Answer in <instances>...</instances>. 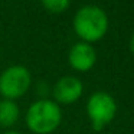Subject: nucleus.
Listing matches in <instances>:
<instances>
[{
  "label": "nucleus",
  "instance_id": "f257e3e1",
  "mask_svg": "<svg viewBox=\"0 0 134 134\" xmlns=\"http://www.w3.org/2000/svg\"><path fill=\"white\" fill-rule=\"evenodd\" d=\"M72 25L75 33L82 39V42L94 43L107 35L110 22L105 10L95 4H87L78 9Z\"/></svg>",
  "mask_w": 134,
  "mask_h": 134
},
{
  "label": "nucleus",
  "instance_id": "f03ea898",
  "mask_svg": "<svg viewBox=\"0 0 134 134\" xmlns=\"http://www.w3.org/2000/svg\"><path fill=\"white\" fill-rule=\"evenodd\" d=\"M62 110L53 99L41 98L30 104L26 113V125L35 134H51L61 125Z\"/></svg>",
  "mask_w": 134,
  "mask_h": 134
},
{
  "label": "nucleus",
  "instance_id": "7ed1b4c3",
  "mask_svg": "<svg viewBox=\"0 0 134 134\" xmlns=\"http://www.w3.org/2000/svg\"><path fill=\"white\" fill-rule=\"evenodd\" d=\"M117 114V102L111 94L97 91L87 101V115L94 131H101L114 120Z\"/></svg>",
  "mask_w": 134,
  "mask_h": 134
},
{
  "label": "nucleus",
  "instance_id": "20e7f679",
  "mask_svg": "<svg viewBox=\"0 0 134 134\" xmlns=\"http://www.w3.org/2000/svg\"><path fill=\"white\" fill-rule=\"evenodd\" d=\"M32 85V75L26 66L13 65L0 74V95L6 99L22 98Z\"/></svg>",
  "mask_w": 134,
  "mask_h": 134
},
{
  "label": "nucleus",
  "instance_id": "39448f33",
  "mask_svg": "<svg viewBox=\"0 0 134 134\" xmlns=\"http://www.w3.org/2000/svg\"><path fill=\"white\" fill-rule=\"evenodd\" d=\"M84 92V85L82 81L76 76L66 75L59 78L53 85V101L58 104H72L76 102L82 97Z\"/></svg>",
  "mask_w": 134,
  "mask_h": 134
},
{
  "label": "nucleus",
  "instance_id": "423d86ee",
  "mask_svg": "<svg viewBox=\"0 0 134 134\" xmlns=\"http://www.w3.org/2000/svg\"><path fill=\"white\" fill-rule=\"evenodd\" d=\"M68 62L71 68L78 72H87L92 69L97 62V52L94 46L87 42H76L68 53Z\"/></svg>",
  "mask_w": 134,
  "mask_h": 134
},
{
  "label": "nucleus",
  "instance_id": "0eeeda50",
  "mask_svg": "<svg viewBox=\"0 0 134 134\" xmlns=\"http://www.w3.org/2000/svg\"><path fill=\"white\" fill-rule=\"evenodd\" d=\"M19 105L13 99H0V125L2 127H12L19 120Z\"/></svg>",
  "mask_w": 134,
  "mask_h": 134
},
{
  "label": "nucleus",
  "instance_id": "6e6552de",
  "mask_svg": "<svg viewBox=\"0 0 134 134\" xmlns=\"http://www.w3.org/2000/svg\"><path fill=\"white\" fill-rule=\"evenodd\" d=\"M42 6L51 13H62L69 7L71 0H41Z\"/></svg>",
  "mask_w": 134,
  "mask_h": 134
},
{
  "label": "nucleus",
  "instance_id": "1a4fd4ad",
  "mask_svg": "<svg viewBox=\"0 0 134 134\" xmlns=\"http://www.w3.org/2000/svg\"><path fill=\"white\" fill-rule=\"evenodd\" d=\"M130 51H131V53L134 55V33L131 35V38H130Z\"/></svg>",
  "mask_w": 134,
  "mask_h": 134
},
{
  "label": "nucleus",
  "instance_id": "9d476101",
  "mask_svg": "<svg viewBox=\"0 0 134 134\" xmlns=\"http://www.w3.org/2000/svg\"><path fill=\"white\" fill-rule=\"evenodd\" d=\"M3 134H22V133H19V131H15V130H9V131H4Z\"/></svg>",
  "mask_w": 134,
  "mask_h": 134
}]
</instances>
